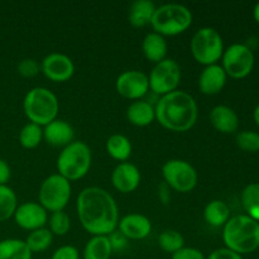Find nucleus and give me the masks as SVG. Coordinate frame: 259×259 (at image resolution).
Masks as SVG:
<instances>
[{
	"label": "nucleus",
	"instance_id": "obj_32",
	"mask_svg": "<svg viewBox=\"0 0 259 259\" xmlns=\"http://www.w3.org/2000/svg\"><path fill=\"white\" fill-rule=\"evenodd\" d=\"M48 229L53 235H58V237H63L70 232L71 228V220L70 217L66 214L65 211H56L51 214L48 218Z\"/></svg>",
	"mask_w": 259,
	"mask_h": 259
},
{
	"label": "nucleus",
	"instance_id": "obj_41",
	"mask_svg": "<svg viewBox=\"0 0 259 259\" xmlns=\"http://www.w3.org/2000/svg\"><path fill=\"white\" fill-rule=\"evenodd\" d=\"M253 18H254L255 23L259 24V2L254 5V8H253Z\"/></svg>",
	"mask_w": 259,
	"mask_h": 259
},
{
	"label": "nucleus",
	"instance_id": "obj_39",
	"mask_svg": "<svg viewBox=\"0 0 259 259\" xmlns=\"http://www.w3.org/2000/svg\"><path fill=\"white\" fill-rule=\"evenodd\" d=\"M12 177V169L5 159L0 158V186L7 185Z\"/></svg>",
	"mask_w": 259,
	"mask_h": 259
},
{
	"label": "nucleus",
	"instance_id": "obj_29",
	"mask_svg": "<svg viewBox=\"0 0 259 259\" xmlns=\"http://www.w3.org/2000/svg\"><path fill=\"white\" fill-rule=\"evenodd\" d=\"M18 207V199L14 190L8 185L0 186V223L13 218Z\"/></svg>",
	"mask_w": 259,
	"mask_h": 259
},
{
	"label": "nucleus",
	"instance_id": "obj_4",
	"mask_svg": "<svg viewBox=\"0 0 259 259\" xmlns=\"http://www.w3.org/2000/svg\"><path fill=\"white\" fill-rule=\"evenodd\" d=\"M23 110L29 123L46 126L57 119L60 103L55 93L47 88H33L25 94Z\"/></svg>",
	"mask_w": 259,
	"mask_h": 259
},
{
	"label": "nucleus",
	"instance_id": "obj_10",
	"mask_svg": "<svg viewBox=\"0 0 259 259\" xmlns=\"http://www.w3.org/2000/svg\"><path fill=\"white\" fill-rule=\"evenodd\" d=\"M164 184L171 190L187 194L196 187L199 176L189 162L184 159H169L162 166Z\"/></svg>",
	"mask_w": 259,
	"mask_h": 259
},
{
	"label": "nucleus",
	"instance_id": "obj_22",
	"mask_svg": "<svg viewBox=\"0 0 259 259\" xmlns=\"http://www.w3.org/2000/svg\"><path fill=\"white\" fill-rule=\"evenodd\" d=\"M167 50H168V46H167L164 37L156 32L148 33L142 43L143 55L149 62L158 63L166 60Z\"/></svg>",
	"mask_w": 259,
	"mask_h": 259
},
{
	"label": "nucleus",
	"instance_id": "obj_17",
	"mask_svg": "<svg viewBox=\"0 0 259 259\" xmlns=\"http://www.w3.org/2000/svg\"><path fill=\"white\" fill-rule=\"evenodd\" d=\"M228 76L222 65L205 66L199 77V89L204 95H217L227 85Z\"/></svg>",
	"mask_w": 259,
	"mask_h": 259
},
{
	"label": "nucleus",
	"instance_id": "obj_42",
	"mask_svg": "<svg viewBox=\"0 0 259 259\" xmlns=\"http://www.w3.org/2000/svg\"><path fill=\"white\" fill-rule=\"evenodd\" d=\"M253 119H254L255 124H257V126L259 128V103L254 108V111H253Z\"/></svg>",
	"mask_w": 259,
	"mask_h": 259
},
{
	"label": "nucleus",
	"instance_id": "obj_15",
	"mask_svg": "<svg viewBox=\"0 0 259 259\" xmlns=\"http://www.w3.org/2000/svg\"><path fill=\"white\" fill-rule=\"evenodd\" d=\"M111 184L121 194H131L138 189L141 184V172L136 164L121 162L111 174Z\"/></svg>",
	"mask_w": 259,
	"mask_h": 259
},
{
	"label": "nucleus",
	"instance_id": "obj_12",
	"mask_svg": "<svg viewBox=\"0 0 259 259\" xmlns=\"http://www.w3.org/2000/svg\"><path fill=\"white\" fill-rule=\"evenodd\" d=\"M115 89L123 98L134 101L142 100L149 91L148 76L138 70L124 71L116 78Z\"/></svg>",
	"mask_w": 259,
	"mask_h": 259
},
{
	"label": "nucleus",
	"instance_id": "obj_26",
	"mask_svg": "<svg viewBox=\"0 0 259 259\" xmlns=\"http://www.w3.org/2000/svg\"><path fill=\"white\" fill-rule=\"evenodd\" d=\"M32 255L24 240L15 238L0 240V259H32Z\"/></svg>",
	"mask_w": 259,
	"mask_h": 259
},
{
	"label": "nucleus",
	"instance_id": "obj_35",
	"mask_svg": "<svg viewBox=\"0 0 259 259\" xmlns=\"http://www.w3.org/2000/svg\"><path fill=\"white\" fill-rule=\"evenodd\" d=\"M171 259H206L204 253L194 247H184L171 255Z\"/></svg>",
	"mask_w": 259,
	"mask_h": 259
},
{
	"label": "nucleus",
	"instance_id": "obj_8",
	"mask_svg": "<svg viewBox=\"0 0 259 259\" xmlns=\"http://www.w3.org/2000/svg\"><path fill=\"white\" fill-rule=\"evenodd\" d=\"M71 182L58 174L48 176L40 184L38 199L47 211H62L71 199Z\"/></svg>",
	"mask_w": 259,
	"mask_h": 259
},
{
	"label": "nucleus",
	"instance_id": "obj_31",
	"mask_svg": "<svg viewBox=\"0 0 259 259\" xmlns=\"http://www.w3.org/2000/svg\"><path fill=\"white\" fill-rule=\"evenodd\" d=\"M158 245L163 252L169 253V254H174L177 250H180L181 248L185 247V238L181 233H179L177 230H164L159 234L158 237Z\"/></svg>",
	"mask_w": 259,
	"mask_h": 259
},
{
	"label": "nucleus",
	"instance_id": "obj_30",
	"mask_svg": "<svg viewBox=\"0 0 259 259\" xmlns=\"http://www.w3.org/2000/svg\"><path fill=\"white\" fill-rule=\"evenodd\" d=\"M43 139L42 126L33 123H27L19 132V143L25 149H34Z\"/></svg>",
	"mask_w": 259,
	"mask_h": 259
},
{
	"label": "nucleus",
	"instance_id": "obj_37",
	"mask_svg": "<svg viewBox=\"0 0 259 259\" xmlns=\"http://www.w3.org/2000/svg\"><path fill=\"white\" fill-rule=\"evenodd\" d=\"M108 237L113 252H121V250L125 249L126 245H128V239H126L119 230H115V232H113L110 235H108Z\"/></svg>",
	"mask_w": 259,
	"mask_h": 259
},
{
	"label": "nucleus",
	"instance_id": "obj_21",
	"mask_svg": "<svg viewBox=\"0 0 259 259\" xmlns=\"http://www.w3.org/2000/svg\"><path fill=\"white\" fill-rule=\"evenodd\" d=\"M156 8L154 3L151 0H136V2H133L128 10L129 24L134 28H143L151 24Z\"/></svg>",
	"mask_w": 259,
	"mask_h": 259
},
{
	"label": "nucleus",
	"instance_id": "obj_13",
	"mask_svg": "<svg viewBox=\"0 0 259 259\" xmlns=\"http://www.w3.org/2000/svg\"><path fill=\"white\" fill-rule=\"evenodd\" d=\"M40 72L53 82H66L75 73V65L73 61L63 53H50L40 63Z\"/></svg>",
	"mask_w": 259,
	"mask_h": 259
},
{
	"label": "nucleus",
	"instance_id": "obj_36",
	"mask_svg": "<svg viewBox=\"0 0 259 259\" xmlns=\"http://www.w3.org/2000/svg\"><path fill=\"white\" fill-rule=\"evenodd\" d=\"M51 259H80V254L73 245H62L55 250Z\"/></svg>",
	"mask_w": 259,
	"mask_h": 259
},
{
	"label": "nucleus",
	"instance_id": "obj_9",
	"mask_svg": "<svg viewBox=\"0 0 259 259\" xmlns=\"http://www.w3.org/2000/svg\"><path fill=\"white\" fill-rule=\"evenodd\" d=\"M255 57L252 48L243 43H234L229 46L222 56V67L224 68L228 77L242 80L254 68Z\"/></svg>",
	"mask_w": 259,
	"mask_h": 259
},
{
	"label": "nucleus",
	"instance_id": "obj_20",
	"mask_svg": "<svg viewBox=\"0 0 259 259\" xmlns=\"http://www.w3.org/2000/svg\"><path fill=\"white\" fill-rule=\"evenodd\" d=\"M126 119L136 126H148L156 119L154 105L147 100L133 101L126 109Z\"/></svg>",
	"mask_w": 259,
	"mask_h": 259
},
{
	"label": "nucleus",
	"instance_id": "obj_2",
	"mask_svg": "<svg viewBox=\"0 0 259 259\" xmlns=\"http://www.w3.org/2000/svg\"><path fill=\"white\" fill-rule=\"evenodd\" d=\"M154 111L157 121L164 129L179 133L190 131L199 116L196 100L189 93L181 90L161 96L154 105Z\"/></svg>",
	"mask_w": 259,
	"mask_h": 259
},
{
	"label": "nucleus",
	"instance_id": "obj_34",
	"mask_svg": "<svg viewBox=\"0 0 259 259\" xmlns=\"http://www.w3.org/2000/svg\"><path fill=\"white\" fill-rule=\"evenodd\" d=\"M18 73L25 78L35 77L40 72V65L33 58H24L17 66Z\"/></svg>",
	"mask_w": 259,
	"mask_h": 259
},
{
	"label": "nucleus",
	"instance_id": "obj_25",
	"mask_svg": "<svg viewBox=\"0 0 259 259\" xmlns=\"http://www.w3.org/2000/svg\"><path fill=\"white\" fill-rule=\"evenodd\" d=\"M106 152L115 161L126 162L132 156V143L123 134H113L106 141Z\"/></svg>",
	"mask_w": 259,
	"mask_h": 259
},
{
	"label": "nucleus",
	"instance_id": "obj_38",
	"mask_svg": "<svg viewBox=\"0 0 259 259\" xmlns=\"http://www.w3.org/2000/svg\"><path fill=\"white\" fill-rule=\"evenodd\" d=\"M206 259H244L243 255L238 254V253L233 252V250L228 249V248H218V249L212 250Z\"/></svg>",
	"mask_w": 259,
	"mask_h": 259
},
{
	"label": "nucleus",
	"instance_id": "obj_23",
	"mask_svg": "<svg viewBox=\"0 0 259 259\" xmlns=\"http://www.w3.org/2000/svg\"><path fill=\"white\" fill-rule=\"evenodd\" d=\"M204 219L210 227H224L230 219V209L222 200H211L204 209Z\"/></svg>",
	"mask_w": 259,
	"mask_h": 259
},
{
	"label": "nucleus",
	"instance_id": "obj_19",
	"mask_svg": "<svg viewBox=\"0 0 259 259\" xmlns=\"http://www.w3.org/2000/svg\"><path fill=\"white\" fill-rule=\"evenodd\" d=\"M210 123L223 134H233L239 128V116L234 109L227 105H217L210 111Z\"/></svg>",
	"mask_w": 259,
	"mask_h": 259
},
{
	"label": "nucleus",
	"instance_id": "obj_11",
	"mask_svg": "<svg viewBox=\"0 0 259 259\" xmlns=\"http://www.w3.org/2000/svg\"><path fill=\"white\" fill-rule=\"evenodd\" d=\"M149 90L157 95H167L176 91L181 81V68L172 58H166L156 63L148 76Z\"/></svg>",
	"mask_w": 259,
	"mask_h": 259
},
{
	"label": "nucleus",
	"instance_id": "obj_24",
	"mask_svg": "<svg viewBox=\"0 0 259 259\" xmlns=\"http://www.w3.org/2000/svg\"><path fill=\"white\" fill-rule=\"evenodd\" d=\"M113 254L108 235H94L83 248V259H110Z\"/></svg>",
	"mask_w": 259,
	"mask_h": 259
},
{
	"label": "nucleus",
	"instance_id": "obj_14",
	"mask_svg": "<svg viewBox=\"0 0 259 259\" xmlns=\"http://www.w3.org/2000/svg\"><path fill=\"white\" fill-rule=\"evenodd\" d=\"M15 224L24 230H33L45 228L48 223V212L39 202L28 201L18 205L14 215Z\"/></svg>",
	"mask_w": 259,
	"mask_h": 259
},
{
	"label": "nucleus",
	"instance_id": "obj_1",
	"mask_svg": "<svg viewBox=\"0 0 259 259\" xmlns=\"http://www.w3.org/2000/svg\"><path fill=\"white\" fill-rule=\"evenodd\" d=\"M77 217L91 235H110L119 223V209L114 197L101 187H86L78 194Z\"/></svg>",
	"mask_w": 259,
	"mask_h": 259
},
{
	"label": "nucleus",
	"instance_id": "obj_5",
	"mask_svg": "<svg viewBox=\"0 0 259 259\" xmlns=\"http://www.w3.org/2000/svg\"><path fill=\"white\" fill-rule=\"evenodd\" d=\"M93 162L91 151L86 143L73 141L61 151L57 158L58 175L68 181H77L89 174Z\"/></svg>",
	"mask_w": 259,
	"mask_h": 259
},
{
	"label": "nucleus",
	"instance_id": "obj_7",
	"mask_svg": "<svg viewBox=\"0 0 259 259\" xmlns=\"http://www.w3.org/2000/svg\"><path fill=\"white\" fill-rule=\"evenodd\" d=\"M190 50L200 65H215L224 53V42L217 29L204 27L192 35Z\"/></svg>",
	"mask_w": 259,
	"mask_h": 259
},
{
	"label": "nucleus",
	"instance_id": "obj_28",
	"mask_svg": "<svg viewBox=\"0 0 259 259\" xmlns=\"http://www.w3.org/2000/svg\"><path fill=\"white\" fill-rule=\"evenodd\" d=\"M24 242L32 253H42L52 244L53 234L47 228H40V229L30 232Z\"/></svg>",
	"mask_w": 259,
	"mask_h": 259
},
{
	"label": "nucleus",
	"instance_id": "obj_3",
	"mask_svg": "<svg viewBox=\"0 0 259 259\" xmlns=\"http://www.w3.org/2000/svg\"><path fill=\"white\" fill-rule=\"evenodd\" d=\"M225 248L240 255L250 254L259 248V222L245 214L232 217L223 227Z\"/></svg>",
	"mask_w": 259,
	"mask_h": 259
},
{
	"label": "nucleus",
	"instance_id": "obj_6",
	"mask_svg": "<svg viewBox=\"0 0 259 259\" xmlns=\"http://www.w3.org/2000/svg\"><path fill=\"white\" fill-rule=\"evenodd\" d=\"M192 24V13L182 4H163L156 8L151 25L161 35H177L186 32Z\"/></svg>",
	"mask_w": 259,
	"mask_h": 259
},
{
	"label": "nucleus",
	"instance_id": "obj_33",
	"mask_svg": "<svg viewBox=\"0 0 259 259\" xmlns=\"http://www.w3.org/2000/svg\"><path fill=\"white\" fill-rule=\"evenodd\" d=\"M237 146L247 153L259 152V133L254 131L239 132L235 137Z\"/></svg>",
	"mask_w": 259,
	"mask_h": 259
},
{
	"label": "nucleus",
	"instance_id": "obj_16",
	"mask_svg": "<svg viewBox=\"0 0 259 259\" xmlns=\"http://www.w3.org/2000/svg\"><path fill=\"white\" fill-rule=\"evenodd\" d=\"M119 232L128 240L146 239L152 232V223L146 215L132 212L125 215L118 223Z\"/></svg>",
	"mask_w": 259,
	"mask_h": 259
},
{
	"label": "nucleus",
	"instance_id": "obj_27",
	"mask_svg": "<svg viewBox=\"0 0 259 259\" xmlns=\"http://www.w3.org/2000/svg\"><path fill=\"white\" fill-rule=\"evenodd\" d=\"M240 202L245 215L259 222V182H253L243 189Z\"/></svg>",
	"mask_w": 259,
	"mask_h": 259
},
{
	"label": "nucleus",
	"instance_id": "obj_40",
	"mask_svg": "<svg viewBox=\"0 0 259 259\" xmlns=\"http://www.w3.org/2000/svg\"><path fill=\"white\" fill-rule=\"evenodd\" d=\"M158 197L162 201V204L164 205H167L171 201V189L164 182H162L158 186Z\"/></svg>",
	"mask_w": 259,
	"mask_h": 259
},
{
	"label": "nucleus",
	"instance_id": "obj_18",
	"mask_svg": "<svg viewBox=\"0 0 259 259\" xmlns=\"http://www.w3.org/2000/svg\"><path fill=\"white\" fill-rule=\"evenodd\" d=\"M43 139L53 147H63L72 143L75 139V131L72 125L62 119H55L43 129Z\"/></svg>",
	"mask_w": 259,
	"mask_h": 259
}]
</instances>
